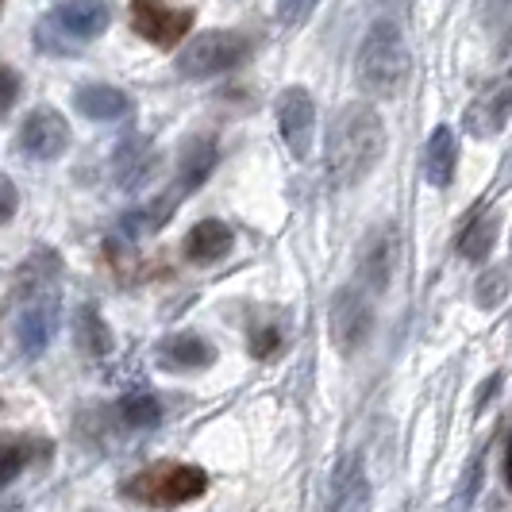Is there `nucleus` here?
<instances>
[{"mask_svg": "<svg viewBox=\"0 0 512 512\" xmlns=\"http://www.w3.org/2000/svg\"><path fill=\"white\" fill-rule=\"evenodd\" d=\"M385 154V124L378 108L370 104H347L335 124L328 128V154L324 174L335 189H351L374 174Z\"/></svg>", "mask_w": 512, "mask_h": 512, "instance_id": "1", "label": "nucleus"}, {"mask_svg": "<svg viewBox=\"0 0 512 512\" xmlns=\"http://www.w3.org/2000/svg\"><path fill=\"white\" fill-rule=\"evenodd\" d=\"M355 74H359L362 93L370 97H397L409 81V47H405V35L401 27L378 20L362 35L359 58H355Z\"/></svg>", "mask_w": 512, "mask_h": 512, "instance_id": "2", "label": "nucleus"}, {"mask_svg": "<svg viewBox=\"0 0 512 512\" xmlns=\"http://www.w3.org/2000/svg\"><path fill=\"white\" fill-rule=\"evenodd\" d=\"M108 20H112V8L104 0H66L35 24V47L54 58L77 54L101 35Z\"/></svg>", "mask_w": 512, "mask_h": 512, "instance_id": "3", "label": "nucleus"}, {"mask_svg": "<svg viewBox=\"0 0 512 512\" xmlns=\"http://www.w3.org/2000/svg\"><path fill=\"white\" fill-rule=\"evenodd\" d=\"M208 489V474L201 466H189V462H158L139 470L135 478L124 482V497L139 501V505H151V509H178L197 501Z\"/></svg>", "mask_w": 512, "mask_h": 512, "instance_id": "4", "label": "nucleus"}, {"mask_svg": "<svg viewBox=\"0 0 512 512\" xmlns=\"http://www.w3.org/2000/svg\"><path fill=\"white\" fill-rule=\"evenodd\" d=\"M247 54H251V39H247L243 31L212 27V31H201V35L178 54V74L181 77H216V74H224V70H235Z\"/></svg>", "mask_w": 512, "mask_h": 512, "instance_id": "5", "label": "nucleus"}, {"mask_svg": "<svg viewBox=\"0 0 512 512\" xmlns=\"http://www.w3.org/2000/svg\"><path fill=\"white\" fill-rule=\"evenodd\" d=\"M370 328H374V308L366 301V293L359 289H339L332 297V308H328V332H332L335 347L343 355L359 351L362 343L370 339Z\"/></svg>", "mask_w": 512, "mask_h": 512, "instance_id": "6", "label": "nucleus"}, {"mask_svg": "<svg viewBox=\"0 0 512 512\" xmlns=\"http://www.w3.org/2000/svg\"><path fill=\"white\" fill-rule=\"evenodd\" d=\"M397 262H401V228L397 224H382L374 228L359 247V282L370 293H382L389 289L393 274H397Z\"/></svg>", "mask_w": 512, "mask_h": 512, "instance_id": "7", "label": "nucleus"}, {"mask_svg": "<svg viewBox=\"0 0 512 512\" xmlns=\"http://www.w3.org/2000/svg\"><path fill=\"white\" fill-rule=\"evenodd\" d=\"M16 143H20V151H24L27 158L51 162V158H58V154L70 147V124H66V116L54 112V108H35V112L24 116Z\"/></svg>", "mask_w": 512, "mask_h": 512, "instance_id": "8", "label": "nucleus"}, {"mask_svg": "<svg viewBox=\"0 0 512 512\" xmlns=\"http://www.w3.org/2000/svg\"><path fill=\"white\" fill-rule=\"evenodd\" d=\"M509 120H512V77H501V81L486 85L474 101L466 104V112H462V128L470 131L474 139L501 135Z\"/></svg>", "mask_w": 512, "mask_h": 512, "instance_id": "9", "label": "nucleus"}, {"mask_svg": "<svg viewBox=\"0 0 512 512\" xmlns=\"http://www.w3.org/2000/svg\"><path fill=\"white\" fill-rule=\"evenodd\" d=\"M278 124H282V139L293 158H308L312 154V135H316V101L301 85H289L278 97Z\"/></svg>", "mask_w": 512, "mask_h": 512, "instance_id": "10", "label": "nucleus"}, {"mask_svg": "<svg viewBox=\"0 0 512 512\" xmlns=\"http://www.w3.org/2000/svg\"><path fill=\"white\" fill-rule=\"evenodd\" d=\"M193 8H170V4H151V0H135L131 4V27L154 43V47H174L185 39V31L193 27Z\"/></svg>", "mask_w": 512, "mask_h": 512, "instance_id": "11", "label": "nucleus"}, {"mask_svg": "<svg viewBox=\"0 0 512 512\" xmlns=\"http://www.w3.org/2000/svg\"><path fill=\"white\" fill-rule=\"evenodd\" d=\"M62 308H58V293L54 297H39V301H24L20 316H16V343L24 359H39L51 347L54 332H58Z\"/></svg>", "mask_w": 512, "mask_h": 512, "instance_id": "12", "label": "nucleus"}, {"mask_svg": "<svg viewBox=\"0 0 512 512\" xmlns=\"http://www.w3.org/2000/svg\"><path fill=\"white\" fill-rule=\"evenodd\" d=\"M216 158H220V151H216V139H212V135H189V139L181 143L178 178H174L178 189L170 193L174 205H181L189 193H197V189L205 185V178L212 174V166H216Z\"/></svg>", "mask_w": 512, "mask_h": 512, "instance_id": "13", "label": "nucleus"}, {"mask_svg": "<svg viewBox=\"0 0 512 512\" xmlns=\"http://www.w3.org/2000/svg\"><path fill=\"white\" fill-rule=\"evenodd\" d=\"M370 509V478H366V466L359 455H347V459L335 466L332 486L324 497V512H366Z\"/></svg>", "mask_w": 512, "mask_h": 512, "instance_id": "14", "label": "nucleus"}, {"mask_svg": "<svg viewBox=\"0 0 512 512\" xmlns=\"http://www.w3.org/2000/svg\"><path fill=\"white\" fill-rule=\"evenodd\" d=\"M154 170H158V151H154L147 139H139V135L124 139L116 147V154H112V178H116L120 189H128V193L143 189L154 178Z\"/></svg>", "mask_w": 512, "mask_h": 512, "instance_id": "15", "label": "nucleus"}, {"mask_svg": "<svg viewBox=\"0 0 512 512\" xmlns=\"http://www.w3.org/2000/svg\"><path fill=\"white\" fill-rule=\"evenodd\" d=\"M58 278H62V258L51 247H39L16 270V297L20 301H39V297H54L58 293Z\"/></svg>", "mask_w": 512, "mask_h": 512, "instance_id": "16", "label": "nucleus"}, {"mask_svg": "<svg viewBox=\"0 0 512 512\" xmlns=\"http://www.w3.org/2000/svg\"><path fill=\"white\" fill-rule=\"evenodd\" d=\"M455 166H459V143H455L451 128H436L424 143L420 174L432 189H447L455 181Z\"/></svg>", "mask_w": 512, "mask_h": 512, "instance_id": "17", "label": "nucleus"}, {"mask_svg": "<svg viewBox=\"0 0 512 512\" xmlns=\"http://www.w3.org/2000/svg\"><path fill=\"white\" fill-rule=\"evenodd\" d=\"M181 247H185V258H189V262L208 266V262H220V258L235 247V231H231L224 220H212V216H208V220L189 228Z\"/></svg>", "mask_w": 512, "mask_h": 512, "instance_id": "18", "label": "nucleus"}, {"mask_svg": "<svg viewBox=\"0 0 512 512\" xmlns=\"http://www.w3.org/2000/svg\"><path fill=\"white\" fill-rule=\"evenodd\" d=\"M74 104L85 120H97V124L124 120L131 112V97L124 89H116V85H81Z\"/></svg>", "mask_w": 512, "mask_h": 512, "instance_id": "19", "label": "nucleus"}, {"mask_svg": "<svg viewBox=\"0 0 512 512\" xmlns=\"http://www.w3.org/2000/svg\"><path fill=\"white\" fill-rule=\"evenodd\" d=\"M158 362L170 370H205L216 362V347L201 335H166L158 343Z\"/></svg>", "mask_w": 512, "mask_h": 512, "instance_id": "20", "label": "nucleus"}, {"mask_svg": "<svg viewBox=\"0 0 512 512\" xmlns=\"http://www.w3.org/2000/svg\"><path fill=\"white\" fill-rule=\"evenodd\" d=\"M74 335H77V351H85L89 359H101L112 351V328L104 324L101 308L97 305H81L74 316Z\"/></svg>", "mask_w": 512, "mask_h": 512, "instance_id": "21", "label": "nucleus"}, {"mask_svg": "<svg viewBox=\"0 0 512 512\" xmlns=\"http://www.w3.org/2000/svg\"><path fill=\"white\" fill-rule=\"evenodd\" d=\"M493 239H497V216H474L470 220V228L459 235V255L470 258V262H482L489 255V247H493Z\"/></svg>", "mask_w": 512, "mask_h": 512, "instance_id": "22", "label": "nucleus"}, {"mask_svg": "<svg viewBox=\"0 0 512 512\" xmlns=\"http://www.w3.org/2000/svg\"><path fill=\"white\" fill-rule=\"evenodd\" d=\"M120 420H124L128 428L147 432V428H154V424L162 420V405L154 401L151 393H128V397L120 401Z\"/></svg>", "mask_w": 512, "mask_h": 512, "instance_id": "23", "label": "nucleus"}, {"mask_svg": "<svg viewBox=\"0 0 512 512\" xmlns=\"http://www.w3.org/2000/svg\"><path fill=\"white\" fill-rule=\"evenodd\" d=\"M27 466V447L24 443H0V489L12 486Z\"/></svg>", "mask_w": 512, "mask_h": 512, "instance_id": "24", "label": "nucleus"}, {"mask_svg": "<svg viewBox=\"0 0 512 512\" xmlns=\"http://www.w3.org/2000/svg\"><path fill=\"white\" fill-rule=\"evenodd\" d=\"M505 293H509V278H505V270H489L486 278L478 282L474 289V297H478V305L482 308H497L505 301Z\"/></svg>", "mask_w": 512, "mask_h": 512, "instance_id": "25", "label": "nucleus"}, {"mask_svg": "<svg viewBox=\"0 0 512 512\" xmlns=\"http://www.w3.org/2000/svg\"><path fill=\"white\" fill-rule=\"evenodd\" d=\"M282 347V332L278 328H255L251 332V355L255 359H274Z\"/></svg>", "mask_w": 512, "mask_h": 512, "instance_id": "26", "label": "nucleus"}, {"mask_svg": "<svg viewBox=\"0 0 512 512\" xmlns=\"http://www.w3.org/2000/svg\"><path fill=\"white\" fill-rule=\"evenodd\" d=\"M20 97V77L12 74L8 66H0V112H8Z\"/></svg>", "mask_w": 512, "mask_h": 512, "instance_id": "27", "label": "nucleus"}, {"mask_svg": "<svg viewBox=\"0 0 512 512\" xmlns=\"http://www.w3.org/2000/svg\"><path fill=\"white\" fill-rule=\"evenodd\" d=\"M16 205H20V193H16V185L0 174V224H8L12 216H16Z\"/></svg>", "mask_w": 512, "mask_h": 512, "instance_id": "28", "label": "nucleus"}, {"mask_svg": "<svg viewBox=\"0 0 512 512\" xmlns=\"http://www.w3.org/2000/svg\"><path fill=\"white\" fill-rule=\"evenodd\" d=\"M505 478H509L512 486V439H509V451H505Z\"/></svg>", "mask_w": 512, "mask_h": 512, "instance_id": "29", "label": "nucleus"}]
</instances>
